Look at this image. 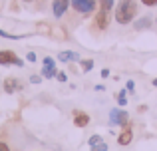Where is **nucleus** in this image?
Segmentation results:
<instances>
[{
	"label": "nucleus",
	"mask_w": 157,
	"mask_h": 151,
	"mask_svg": "<svg viewBox=\"0 0 157 151\" xmlns=\"http://www.w3.org/2000/svg\"><path fill=\"white\" fill-rule=\"evenodd\" d=\"M137 16V4L135 0H119L113 10V18L117 24H131Z\"/></svg>",
	"instance_id": "f257e3e1"
},
{
	"label": "nucleus",
	"mask_w": 157,
	"mask_h": 151,
	"mask_svg": "<svg viewBox=\"0 0 157 151\" xmlns=\"http://www.w3.org/2000/svg\"><path fill=\"white\" fill-rule=\"evenodd\" d=\"M98 0H70V6L80 14H92L96 10Z\"/></svg>",
	"instance_id": "f03ea898"
},
{
	"label": "nucleus",
	"mask_w": 157,
	"mask_h": 151,
	"mask_svg": "<svg viewBox=\"0 0 157 151\" xmlns=\"http://www.w3.org/2000/svg\"><path fill=\"white\" fill-rule=\"evenodd\" d=\"M109 123L111 125H121V127H125V125H129V115H127L125 109L113 108L109 111Z\"/></svg>",
	"instance_id": "7ed1b4c3"
},
{
	"label": "nucleus",
	"mask_w": 157,
	"mask_h": 151,
	"mask_svg": "<svg viewBox=\"0 0 157 151\" xmlns=\"http://www.w3.org/2000/svg\"><path fill=\"white\" fill-rule=\"evenodd\" d=\"M0 64H2V66H18V68H22L24 60H20L18 56H16V52H12V50H2L0 52Z\"/></svg>",
	"instance_id": "20e7f679"
},
{
	"label": "nucleus",
	"mask_w": 157,
	"mask_h": 151,
	"mask_svg": "<svg viewBox=\"0 0 157 151\" xmlns=\"http://www.w3.org/2000/svg\"><path fill=\"white\" fill-rule=\"evenodd\" d=\"M109 22H111V12L100 8V10H98V14L94 16V24H96L100 30H105V28L109 26Z\"/></svg>",
	"instance_id": "39448f33"
},
{
	"label": "nucleus",
	"mask_w": 157,
	"mask_h": 151,
	"mask_svg": "<svg viewBox=\"0 0 157 151\" xmlns=\"http://www.w3.org/2000/svg\"><path fill=\"white\" fill-rule=\"evenodd\" d=\"M70 8V0H52V14L54 18H62Z\"/></svg>",
	"instance_id": "423d86ee"
},
{
	"label": "nucleus",
	"mask_w": 157,
	"mask_h": 151,
	"mask_svg": "<svg viewBox=\"0 0 157 151\" xmlns=\"http://www.w3.org/2000/svg\"><path fill=\"white\" fill-rule=\"evenodd\" d=\"M133 141V131H131V125H125L121 129V133L117 135V143L119 145H129Z\"/></svg>",
	"instance_id": "0eeeda50"
},
{
	"label": "nucleus",
	"mask_w": 157,
	"mask_h": 151,
	"mask_svg": "<svg viewBox=\"0 0 157 151\" xmlns=\"http://www.w3.org/2000/svg\"><path fill=\"white\" fill-rule=\"evenodd\" d=\"M2 88H4L6 93H14V92H18V89H22V84H20L16 77H6L4 84H2Z\"/></svg>",
	"instance_id": "6e6552de"
},
{
	"label": "nucleus",
	"mask_w": 157,
	"mask_h": 151,
	"mask_svg": "<svg viewBox=\"0 0 157 151\" xmlns=\"http://www.w3.org/2000/svg\"><path fill=\"white\" fill-rule=\"evenodd\" d=\"M74 125L76 127H88L90 125V115L86 111H74Z\"/></svg>",
	"instance_id": "1a4fd4ad"
},
{
	"label": "nucleus",
	"mask_w": 157,
	"mask_h": 151,
	"mask_svg": "<svg viewBox=\"0 0 157 151\" xmlns=\"http://www.w3.org/2000/svg\"><path fill=\"white\" fill-rule=\"evenodd\" d=\"M58 60L60 62H80V56H78V52H72V50H66V52H60V56H58Z\"/></svg>",
	"instance_id": "9d476101"
},
{
	"label": "nucleus",
	"mask_w": 157,
	"mask_h": 151,
	"mask_svg": "<svg viewBox=\"0 0 157 151\" xmlns=\"http://www.w3.org/2000/svg\"><path fill=\"white\" fill-rule=\"evenodd\" d=\"M56 74H58V70H56V66H44L42 68V76L44 80H52V77H56Z\"/></svg>",
	"instance_id": "9b49d317"
},
{
	"label": "nucleus",
	"mask_w": 157,
	"mask_h": 151,
	"mask_svg": "<svg viewBox=\"0 0 157 151\" xmlns=\"http://www.w3.org/2000/svg\"><path fill=\"white\" fill-rule=\"evenodd\" d=\"M151 26V18H139L137 22H135V30H143V28H149Z\"/></svg>",
	"instance_id": "f8f14e48"
},
{
	"label": "nucleus",
	"mask_w": 157,
	"mask_h": 151,
	"mask_svg": "<svg viewBox=\"0 0 157 151\" xmlns=\"http://www.w3.org/2000/svg\"><path fill=\"white\" fill-rule=\"evenodd\" d=\"M113 2L115 0H98V4H100V8H104V10H113Z\"/></svg>",
	"instance_id": "ddd939ff"
},
{
	"label": "nucleus",
	"mask_w": 157,
	"mask_h": 151,
	"mask_svg": "<svg viewBox=\"0 0 157 151\" xmlns=\"http://www.w3.org/2000/svg\"><path fill=\"white\" fill-rule=\"evenodd\" d=\"M125 93H127V89L123 88L121 92L117 93V104H119V108H123V105H127V97H125Z\"/></svg>",
	"instance_id": "4468645a"
},
{
	"label": "nucleus",
	"mask_w": 157,
	"mask_h": 151,
	"mask_svg": "<svg viewBox=\"0 0 157 151\" xmlns=\"http://www.w3.org/2000/svg\"><path fill=\"white\" fill-rule=\"evenodd\" d=\"M80 66H82V72H90L94 68V62L92 60H80Z\"/></svg>",
	"instance_id": "2eb2a0df"
},
{
	"label": "nucleus",
	"mask_w": 157,
	"mask_h": 151,
	"mask_svg": "<svg viewBox=\"0 0 157 151\" xmlns=\"http://www.w3.org/2000/svg\"><path fill=\"white\" fill-rule=\"evenodd\" d=\"M0 36H2V38H8V40H20L22 38V36H16V34H10V32L2 30V28H0Z\"/></svg>",
	"instance_id": "dca6fc26"
},
{
	"label": "nucleus",
	"mask_w": 157,
	"mask_h": 151,
	"mask_svg": "<svg viewBox=\"0 0 157 151\" xmlns=\"http://www.w3.org/2000/svg\"><path fill=\"white\" fill-rule=\"evenodd\" d=\"M92 151H107V143L101 141V143H98V145H92Z\"/></svg>",
	"instance_id": "f3484780"
},
{
	"label": "nucleus",
	"mask_w": 157,
	"mask_h": 151,
	"mask_svg": "<svg viewBox=\"0 0 157 151\" xmlns=\"http://www.w3.org/2000/svg\"><path fill=\"white\" fill-rule=\"evenodd\" d=\"M101 141H104V139H101V135H92V137H90V147H92V145L101 143Z\"/></svg>",
	"instance_id": "a211bd4d"
},
{
	"label": "nucleus",
	"mask_w": 157,
	"mask_h": 151,
	"mask_svg": "<svg viewBox=\"0 0 157 151\" xmlns=\"http://www.w3.org/2000/svg\"><path fill=\"white\" fill-rule=\"evenodd\" d=\"M56 80L62 81V84H66V81H68V76H66L64 72H58V74H56Z\"/></svg>",
	"instance_id": "6ab92c4d"
},
{
	"label": "nucleus",
	"mask_w": 157,
	"mask_h": 151,
	"mask_svg": "<svg viewBox=\"0 0 157 151\" xmlns=\"http://www.w3.org/2000/svg\"><path fill=\"white\" fill-rule=\"evenodd\" d=\"M139 2H141L143 4V6H157V0H139Z\"/></svg>",
	"instance_id": "aec40b11"
},
{
	"label": "nucleus",
	"mask_w": 157,
	"mask_h": 151,
	"mask_svg": "<svg viewBox=\"0 0 157 151\" xmlns=\"http://www.w3.org/2000/svg\"><path fill=\"white\" fill-rule=\"evenodd\" d=\"M26 62H30V64L36 62V54H34V52H28V54H26Z\"/></svg>",
	"instance_id": "412c9836"
},
{
	"label": "nucleus",
	"mask_w": 157,
	"mask_h": 151,
	"mask_svg": "<svg viewBox=\"0 0 157 151\" xmlns=\"http://www.w3.org/2000/svg\"><path fill=\"white\" fill-rule=\"evenodd\" d=\"M125 89H127L129 93H133V89H135V84H133V80H129V81L125 84Z\"/></svg>",
	"instance_id": "4be33fe9"
},
{
	"label": "nucleus",
	"mask_w": 157,
	"mask_h": 151,
	"mask_svg": "<svg viewBox=\"0 0 157 151\" xmlns=\"http://www.w3.org/2000/svg\"><path fill=\"white\" fill-rule=\"evenodd\" d=\"M44 66H56V60L48 56V58H44Z\"/></svg>",
	"instance_id": "5701e85b"
},
{
	"label": "nucleus",
	"mask_w": 157,
	"mask_h": 151,
	"mask_svg": "<svg viewBox=\"0 0 157 151\" xmlns=\"http://www.w3.org/2000/svg\"><path fill=\"white\" fill-rule=\"evenodd\" d=\"M42 80H44L42 76H30V81H32V84H40Z\"/></svg>",
	"instance_id": "b1692460"
},
{
	"label": "nucleus",
	"mask_w": 157,
	"mask_h": 151,
	"mask_svg": "<svg viewBox=\"0 0 157 151\" xmlns=\"http://www.w3.org/2000/svg\"><path fill=\"white\" fill-rule=\"evenodd\" d=\"M0 151H10V147H8V143H4V141H0Z\"/></svg>",
	"instance_id": "393cba45"
},
{
	"label": "nucleus",
	"mask_w": 157,
	"mask_h": 151,
	"mask_svg": "<svg viewBox=\"0 0 157 151\" xmlns=\"http://www.w3.org/2000/svg\"><path fill=\"white\" fill-rule=\"evenodd\" d=\"M100 76H101V77H109V70H107V68H104V70L100 72Z\"/></svg>",
	"instance_id": "a878e982"
},
{
	"label": "nucleus",
	"mask_w": 157,
	"mask_h": 151,
	"mask_svg": "<svg viewBox=\"0 0 157 151\" xmlns=\"http://www.w3.org/2000/svg\"><path fill=\"white\" fill-rule=\"evenodd\" d=\"M104 89H105V85H101V84L96 85V92H104Z\"/></svg>",
	"instance_id": "bb28decb"
},
{
	"label": "nucleus",
	"mask_w": 157,
	"mask_h": 151,
	"mask_svg": "<svg viewBox=\"0 0 157 151\" xmlns=\"http://www.w3.org/2000/svg\"><path fill=\"white\" fill-rule=\"evenodd\" d=\"M153 85H155V88H157V77H155V80H153Z\"/></svg>",
	"instance_id": "cd10ccee"
},
{
	"label": "nucleus",
	"mask_w": 157,
	"mask_h": 151,
	"mask_svg": "<svg viewBox=\"0 0 157 151\" xmlns=\"http://www.w3.org/2000/svg\"><path fill=\"white\" fill-rule=\"evenodd\" d=\"M24 2H34V0H24Z\"/></svg>",
	"instance_id": "c85d7f7f"
}]
</instances>
